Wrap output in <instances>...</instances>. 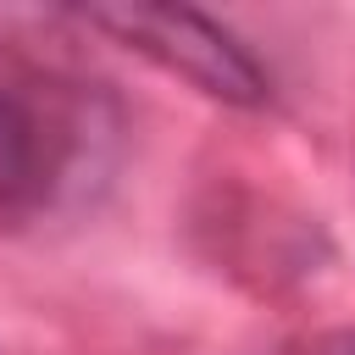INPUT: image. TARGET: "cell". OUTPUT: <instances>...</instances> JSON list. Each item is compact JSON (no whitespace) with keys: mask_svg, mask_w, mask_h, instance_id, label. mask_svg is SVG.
<instances>
[{"mask_svg":"<svg viewBox=\"0 0 355 355\" xmlns=\"http://www.w3.org/2000/svg\"><path fill=\"white\" fill-rule=\"evenodd\" d=\"M100 33H111L116 44L139 50L144 61H155L161 72L194 83L200 94L222 100V105H266L272 83L261 72V61L205 11L194 6H150V0H122V6H89L83 11Z\"/></svg>","mask_w":355,"mask_h":355,"instance_id":"obj_1","label":"cell"},{"mask_svg":"<svg viewBox=\"0 0 355 355\" xmlns=\"http://www.w3.org/2000/svg\"><path fill=\"white\" fill-rule=\"evenodd\" d=\"M83 105L39 78V72H0V211L44 205L83 150Z\"/></svg>","mask_w":355,"mask_h":355,"instance_id":"obj_2","label":"cell"},{"mask_svg":"<svg viewBox=\"0 0 355 355\" xmlns=\"http://www.w3.org/2000/svg\"><path fill=\"white\" fill-rule=\"evenodd\" d=\"M316 355H355V333H338V338H327Z\"/></svg>","mask_w":355,"mask_h":355,"instance_id":"obj_3","label":"cell"}]
</instances>
